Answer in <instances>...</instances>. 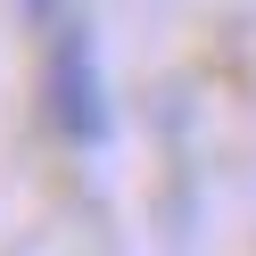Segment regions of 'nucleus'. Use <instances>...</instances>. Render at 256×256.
I'll return each instance as SVG.
<instances>
[{"label": "nucleus", "mask_w": 256, "mask_h": 256, "mask_svg": "<svg viewBox=\"0 0 256 256\" xmlns=\"http://www.w3.org/2000/svg\"><path fill=\"white\" fill-rule=\"evenodd\" d=\"M50 124L74 149H108V132H116V108H108V83H100V42L74 17L50 50Z\"/></svg>", "instance_id": "obj_1"}, {"label": "nucleus", "mask_w": 256, "mask_h": 256, "mask_svg": "<svg viewBox=\"0 0 256 256\" xmlns=\"http://www.w3.org/2000/svg\"><path fill=\"white\" fill-rule=\"evenodd\" d=\"M17 8H25V17H34V25H50V17H66V0H17Z\"/></svg>", "instance_id": "obj_2"}]
</instances>
